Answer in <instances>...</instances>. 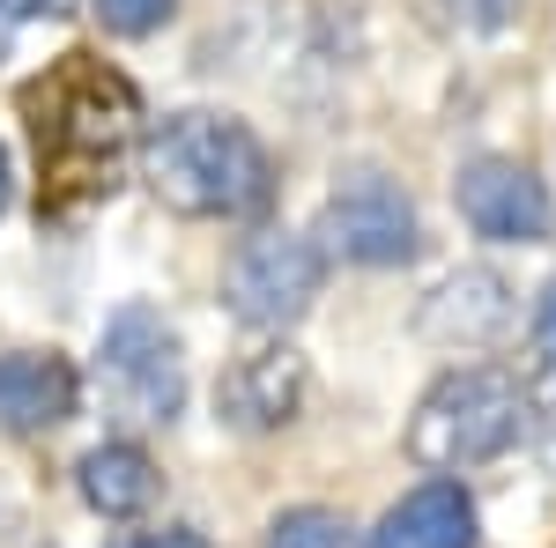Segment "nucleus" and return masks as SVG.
<instances>
[{
  "label": "nucleus",
  "mask_w": 556,
  "mask_h": 548,
  "mask_svg": "<svg viewBox=\"0 0 556 548\" xmlns=\"http://www.w3.org/2000/svg\"><path fill=\"white\" fill-rule=\"evenodd\" d=\"M319 282H327V253L319 238H298V230H260L245 238L230 267H223V304L238 327L253 334H290L304 311L319 304Z\"/></svg>",
  "instance_id": "39448f33"
},
{
  "label": "nucleus",
  "mask_w": 556,
  "mask_h": 548,
  "mask_svg": "<svg viewBox=\"0 0 556 548\" xmlns=\"http://www.w3.org/2000/svg\"><path fill=\"white\" fill-rule=\"evenodd\" d=\"M445 8H453L468 30H497V23L513 15V0H445Z\"/></svg>",
  "instance_id": "dca6fc26"
},
{
  "label": "nucleus",
  "mask_w": 556,
  "mask_h": 548,
  "mask_svg": "<svg viewBox=\"0 0 556 548\" xmlns=\"http://www.w3.org/2000/svg\"><path fill=\"white\" fill-rule=\"evenodd\" d=\"M23 127L38 156V215L75 222L119 193L127 164L141 156V97L97 52H60L45 75L23 82Z\"/></svg>",
  "instance_id": "f257e3e1"
},
{
  "label": "nucleus",
  "mask_w": 556,
  "mask_h": 548,
  "mask_svg": "<svg viewBox=\"0 0 556 548\" xmlns=\"http://www.w3.org/2000/svg\"><path fill=\"white\" fill-rule=\"evenodd\" d=\"M97 393L127 422H172L186 408V348L156 304H119L97 341Z\"/></svg>",
  "instance_id": "20e7f679"
},
{
  "label": "nucleus",
  "mask_w": 556,
  "mask_h": 548,
  "mask_svg": "<svg viewBox=\"0 0 556 548\" xmlns=\"http://www.w3.org/2000/svg\"><path fill=\"white\" fill-rule=\"evenodd\" d=\"M112 548H208L193 526H156V534H127V541H112Z\"/></svg>",
  "instance_id": "f3484780"
},
{
  "label": "nucleus",
  "mask_w": 556,
  "mask_h": 548,
  "mask_svg": "<svg viewBox=\"0 0 556 548\" xmlns=\"http://www.w3.org/2000/svg\"><path fill=\"white\" fill-rule=\"evenodd\" d=\"M534 430L527 416V385L497 364H460L430 385L408 416V460L430 474H468V467L513 453L519 437Z\"/></svg>",
  "instance_id": "7ed1b4c3"
},
{
  "label": "nucleus",
  "mask_w": 556,
  "mask_h": 548,
  "mask_svg": "<svg viewBox=\"0 0 556 548\" xmlns=\"http://www.w3.org/2000/svg\"><path fill=\"white\" fill-rule=\"evenodd\" d=\"M0 208H8V149H0Z\"/></svg>",
  "instance_id": "aec40b11"
},
{
  "label": "nucleus",
  "mask_w": 556,
  "mask_h": 548,
  "mask_svg": "<svg viewBox=\"0 0 556 548\" xmlns=\"http://www.w3.org/2000/svg\"><path fill=\"white\" fill-rule=\"evenodd\" d=\"M364 548H475V497L453 474H438L386 511Z\"/></svg>",
  "instance_id": "9b49d317"
},
{
  "label": "nucleus",
  "mask_w": 556,
  "mask_h": 548,
  "mask_svg": "<svg viewBox=\"0 0 556 548\" xmlns=\"http://www.w3.org/2000/svg\"><path fill=\"white\" fill-rule=\"evenodd\" d=\"M453 201H460V222H468L475 238H490V245H542L556 230L549 186L527 164H513V156H475V164H460Z\"/></svg>",
  "instance_id": "0eeeda50"
},
{
  "label": "nucleus",
  "mask_w": 556,
  "mask_h": 548,
  "mask_svg": "<svg viewBox=\"0 0 556 548\" xmlns=\"http://www.w3.org/2000/svg\"><path fill=\"white\" fill-rule=\"evenodd\" d=\"M527 416L542 422V430H556V356L534 371V379H527Z\"/></svg>",
  "instance_id": "2eb2a0df"
},
{
  "label": "nucleus",
  "mask_w": 556,
  "mask_h": 548,
  "mask_svg": "<svg viewBox=\"0 0 556 548\" xmlns=\"http://www.w3.org/2000/svg\"><path fill=\"white\" fill-rule=\"evenodd\" d=\"M319 253L349 259V267H401L424 245V222H416V201L401 193V178L386 170H349L342 186L327 193L319 208Z\"/></svg>",
  "instance_id": "423d86ee"
},
{
  "label": "nucleus",
  "mask_w": 556,
  "mask_h": 548,
  "mask_svg": "<svg viewBox=\"0 0 556 548\" xmlns=\"http://www.w3.org/2000/svg\"><path fill=\"white\" fill-rule=\"evenodd\" d=\"M416 327H424V341H438V348H482V341H497L513 327V282H505L497 267H460V275H445V282L424 296Z\"/></svg>",
  "instance_id": "1a4fd4ad"
},
{
  "label": "nucleus",
  "mask_w": 556,
  "mask_h": 548,
  "mask_svg": "<svg viewBox=\"0 0 556 548\" xmlns=\"http://www.w3.org/2000/svg\"><path fill=\"white\" fill-rule=\"evenodd\" d=\"M0 23H8V15H0ZM0 44H8V30H0Z\"/></svg>",
  "instance_id": "412c9836"
},
{
  "label": "nucleus",
  "mask_w": 556,
  "mask_h": 548,
  "mask_svg": "<svg viewBox=\"0 0 556 548\" xmlns=\"http://www.w3.org/2000/svg\"><path fill=\"white\" fill-rule=\"evenodd\" d=\"M75 0H0V15L8 23H30V15H67Z\"/></svg>",
  "instance_id": "6ab92c4d"
},
{
  "label": "nucleus",
  "mask_w": 556,
  "mask_h": 548,
  "mask_svg": "<svg viewBox=\"0 0 556 548\" xmlns=\"http://www.w3.org/2000/svg\"><path fill=\"white\" fill-rule=\"evenodd\" d=\"M534 341H542V356H556V282L542 290V304H534Z\"/></svg>",
  "instance_id": "a211bd4d"
},
{
  "label": "nucleus",
  "mask_w": 556,
  "mask_h": 548,
  "mask_svg": "<svg viewBox=\"0 0 556 548\" xmlns=\"http://www.w3.org/2000/svg\"><path fill=\"white\" fill-rule=\"evenodd\" d=\"M75 400H83V379H75V364L67 356H52V348H15V356H0V430H15V437H30V430H60V422L75 416Z\"/></svg>",
  "instance_id": "9d476101"
},
{
  "label": "nucleus",
  "mask_w": 556,
  "mask_h": 548,
  "mask_svg": "<svg viewBox=\"0 0 556 548\" xmlns=\"http://www.w3.org/2000/svg\"><path fill=\"white\" fill-rule=\"evenodd\" d=\"M141 178L172 215L230 222V215L267 208L275 164L260 149V133L230 112H172L141 133Z\"/></svg>",
  "instance_id": "f03ea898"
},
{
  "label": "nucleus",
  "mask_w": 556,
  "mask_h": 548,
  "mask_svg": "<svg viewBox=\"0 0 556 548\" xmlns=\"http://www.w3.org/2000/svg\"><path fill=\"white\" fill-rule=\"evenodd\" d=\"M304 385H312V371H304L298 348L290 341H260L215 379V416L230 430H282V422H298Z\"/></svg>",
  "instance_id": "6e6552de"
},
{
  "label": "nucleus",
  "mask_w": 556,
  "mask_h": 548,
  "mask_svg": "<svg viewBox=\"0 0 556 548\" xmlns=\"http://www.w3.org/2000/svg\"><path fill=\"white\" fill-rule=\"evenodd\" d=\"M267 548H349V526L319 505H298L267 526Z\"/></svg>",
  "instance_id": "ddd939ff"
},
{
  "label": "nucleus",
  "mask_w": 556,
  "mask_h": 548,
  "mask_svg": "<svg viewBox=\"0 0 556 548\" xmlns=\"http://www.w3.org/2000/svg\"><path fill=\"white\" fill-rule=\"evenodd\" d=\"M89 8H97V23L112 38H149V30H164L178 15V0H89Z\"/></svg>",
  "instance_id": "4468645a"
},
{
  "label": "nucleus",
  "mask_w": 556,
  "mask_h": 548,
  "mask_svg": "<svg viewBox=\"0 0 556 548\" xmlns=\"http://www.w3.org/2000/svg\"><path fill=\"white\" fill-rule=\"evenodd\" d=\"M75 489H83V505L97 511V519H141V511L156 505V460H149L134 437H104V445L83 453Z\"/></svg>",
  "instance_id": "f8f14e48"
}]
</instances>
